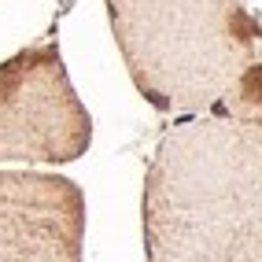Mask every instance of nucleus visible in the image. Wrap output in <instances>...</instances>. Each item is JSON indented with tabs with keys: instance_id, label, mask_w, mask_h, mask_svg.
<instances>
[{
	"instance_id": "obj_1",
	"label": "nucleus",
	"mask_w": 262,
	"mask_h": 262,
	"mask_svg": "<svg viewBox=\"0 0 262 262\" xmlns=\"http://www.w3.org/2000/svg\"><path fill=\"white\" fill-rule=\"evenodd\" d=\"M148 262H262V67L211 115L173 126L141 196Z\"/></svg>"
},
{
	"instance_id": "obj_2",
	"label": "nucleus",
	"mask_w": 262,
	"mask_h": 262,
	"mask_svg": "<svg viewBox=\"0 0 262 262\" xmlns=\"http://www.w3.org/2000/svg\"><path fill=\"white\" fill-rule=\"evenodd\" d=\"M129 71L159 111L188 115L229 96L251 67L236 0H107Z\"/></svg>"
},
{
	"instance_id": "obj_3",
	"label": "nucleus",
	"mask_w": 262,
	"mask_h": 262,
	"mask_svg": "<svg viewBox=\"0 0 262 262\" xmlns=\"http://www.w3.org/2000/svg\"><path fill=\"white\" fill-rule=\"evenodd\" d=\"M89 141V111L56 45H33L0 63V163H74Z\"/></svg>"
},
{
	"instance_id": "obj_4",
	"label": "nucleus",
	"mask_w": 262,
	"mask_h": 262,
	"mask_svg": "<svg viewBox=\"0 0 262 262\" xmlns=\"http://www.w3.org/2000/svg\"><path fill=\"white\" fill-rule=\"evenodd\" d=\"M85 196L71 178L0 170V262H85Z\"/></svg>"
}]
</instances>
